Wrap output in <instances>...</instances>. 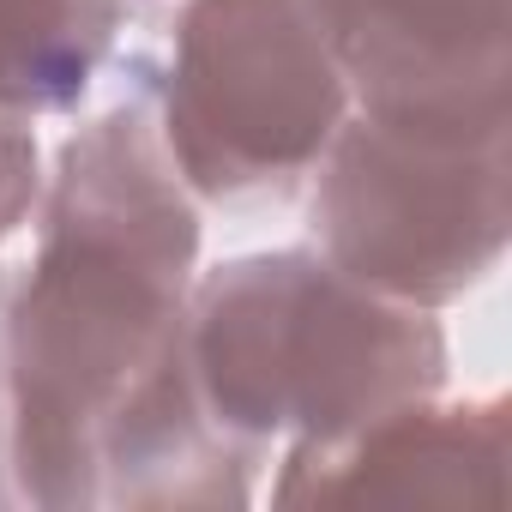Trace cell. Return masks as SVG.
Masks as SVG:
<instances>
[{
	"mask_svg": "<svg viewBox=\"0 0 512 512\" xmlns=\"http://www.w3.org/2000/svg\"><path fill=\"white\" fill-rule=\"evenodd\" d=\"M199 211L151 103L61 151L31 253L0 278V506H241L260 452L187 380Z\"/></svg>",
	"mask_w": 512,
	"mask_h": 512,
	"instance_id": "6da1fadb",
	"label": "cell"
},
{
	"mask_svg": "<svg viewBox=\"0 0 512 512\" xmlns=\"http://www.w3.org/2000/svg\"><path fill=\"white\" fill-rule=\"evenodd\" d=\"M187 380L217 434L338 440L446 380V338L428 308L392 302L326 253H247L187 290Z\"/></svg>",
	"mask_w": 512,
	"mask_h": 512,
	"instance_id": "7a4b0ae2",
	"label": "cell"
},
{
	"mask_svg": "<svg viewBox=\"0 0 512 512\" xmlns=\"http://www.w3.org/2000/svg\"><path fill=\"white\" fill-rule=\"evenodd\" d=\"M314 175V241L356 284L440 308L476 290L512 229V103L356 109Z\"/></svg>",
	"mask_w": 512,
	"mask_h": 512,
	"instance_id": "3957f363",
	"label": "cell"
},
{
	"mask_svg": "<svg viewBox=\"0 0 512 512\" xmlns=\"http://www.w3.org/2000/svg\"><path fill=\"white\" fill-rule=\"evenodd\" d=\"M157 133L199 199L290 193L350 115L302 0H187L151 79Z\"/></svg>",
	"mask_w": 512,
	"mask_h": 512,
	"instance_id": "277c9868",
	"label": "cell"
},
{
	"mask_svg": "<svg viewBox=\"0 0 512 512\" xmlns=\"http://www.w3.org/2000/svg\"><path fill=\"white\" fill-rule=\"evenodd\" d=\"M278 506H512L506 398L404 404L338 440H296L272 488Z\"/></svg>",
	"mask_w": 512,
	"mask_h": 512,
	"instance_id": "5b68a950",
	"label": "cell"
},
{
	"mask_svg": "<svg viewBox=\"0 0 512 512\" xmlns=\"http://www.w3.org/2000/svg\"><path fill=\"white\" fill-rule=\"evenodd\" d=\"M362 109L512 103V0H302Z\"/></svg>",
	"mask_w": 512,
	"mask_h": 512,
	"instance_id": "8992f818",
	"label": "cell"
},
{
	"mask_svg": "<svg viewBox=\"0 0 512 512\" xmlns=\"http://www.w3.org/2000/svg\"><path fill=\"white\" fill-rule=\"evenodd\" d=\"M121 31V0H0V109H73Z\"/></svg>",
	"mask_w": 512,
	"mask_h": 512,
	"instance_id": "52a82bcc",
	"label": "cell"
},
{
	"mask_svg": "<svg viewBox=\"0 0 512 512\" xmlns=\"http://www.w3.org/2000/svg\"><path fill=\"white\" fill-rule=\"evenodd\" d=\"M37 205V133L25 115L0 109V241H7Z\"/></svg>",
	"mask_w": 512,
	"mask_h": 512,
	"instance_id": "ba28073f",
	"label": "cell"
}]
</instances>
